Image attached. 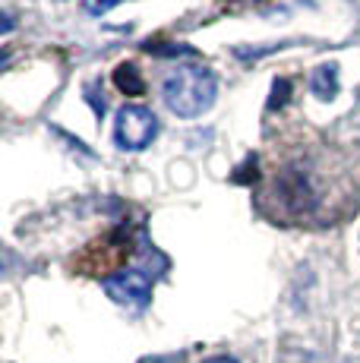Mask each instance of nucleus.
<instances>
[{"mask_svg": "<svg viewBox=\"0 0 360 363\" xmlns=\"http://www.w3.org/2000/svg\"><path fill=\"white\" fill-rule=\"evenodd\" d=\"M288 92H291V82H288V79H275V86H272V101H269V108H281V104L288 101Z\"/></svg>", "mask_w": 360, "mask_h": 363, "instance_id": "7", "label": "nucleus"}, {"mask_svg": "<svg viewBox=\"0 0 360 363\" xmlns=\"http://www.w3.org/2000/svg\"><path fill=\"white\" fill-rule=\"evenodd\" d=\"M117 4H120V0H82L86 13H92V16H105V13H111Z\"/></svg>", "mask_w": 360, "mask_h": 363, "instance_id": "6", "label": "nucleus"}, {"mask_svg": "<svg viewBox=\"0 0 360 363\" xmlns=\"http://www.w3.org/2000/svg\"><path fill=\"white\" fill-rule=\"evenodd\" d=\"M105 294L120 306H145L152 300V278L142 269H120L105 278Z\"/></svg>", "mask_w": 360, "mask_h": 363, "instance_id": "3", "label": "nucleus"}, {"mask_svg": "<svg viewBox=\"0 0 360 363\" xmlns=\"http://www.w3.org/2000/svg\"><path fill=\"white\" fill-rule=\"evenodd\" d=\"M310 89H313L316 99L332 101L338 95V67L335 64H322L313 69V79H310Z\"/></svg>", "mask_w": 360, "mask_h": 363, "instance_id": "4", "label": "nucleus"}, {"mask_svg": "<svg viewBox=\"0 0 360 363\" xmlns=\"http://www.w3.org/2000/svg\"><path fill=\"white\" fill-rule=\"evenodd\" d=\"M140 363H171V360H164V357H145V360H140Z\"/></svg>", "mask_w": 360, "mask_h": 363, "instance_id": "10", "label": "nucleus"}, {"mask_svg": "<svg viewBox=\"0 0 360 363\" xmlns=\"http://www.w3.org/2000/svg\"><path fill=\"white\" fill-rule=\"evenodd\" d=\"M218 92V82L209 67H177L164 79L162 95L171 114L177 117H199L212 108Z\"/></svg>", "mask_w": 360, "mask_h": 363, "instance_id": "1", "label": "nucleus"}, {"mask_svg": "<svg viewBox=\"0 0 360 363\" xmlns=\"http://www.w3.org/2000/svg\"><path fill=\"white\" fill-rule=\"evenodd\" d=\"M10 29H13V16H10V13H4V35Z\"/></svg>", "mask_w": 360, "mask_h": 363, "instance_id": "8", "label": "nucleus"}, {"mask_svg": "<svg viewBox=\"0 0 360 363\" xmlns=\"http://www.w3.org/2000/svg\"><path fill=\"white\" fill-rule=\"evenodd\" d=\"M114 86L120 89L123 95H130V99H136V95L145 92V79L142 73L136 69V64H120L114 69Z\"/></svg>", "mask_w": 360, "mask_h": 363, "instance_id": "5", "label": "nucleus"}, {"mask_svg": "<svg viewBox=\"0 0 360 363\" xmlns=\"http://www.w3.org/2000/svg\"><path fill=\"white\" fill-rule=\"evenodd\" d=\"M158 136V117L142 104H123L114 121V143L123 152H142Z\"/></svg>", "mask_w": 360, "mask_h": 363, "instance_id": "2", "label": "nucleus"}, {"mask_svg": "<svg viewBox=\"0 0 360 363\" xmlns=\"http://www.w3.org/2000/svg\"><path fill=\"white\" fill-rule=\"evenodd\" d=\"M206 363H237L234 357H212V360H206Z\"/></svg>", "mask_w": 360, "mask_h": 363, "instance_id": "9", "label": "nucleus"}]
</instances>
